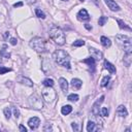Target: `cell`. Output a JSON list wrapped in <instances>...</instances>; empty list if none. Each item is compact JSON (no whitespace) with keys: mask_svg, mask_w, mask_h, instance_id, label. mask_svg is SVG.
Wrapping results in <instances>:
<instances>
[{"mask_svg":"<svg viewBox=\"0 0 132 132\" xmlns=\"http://www.w3.org/2000/svg\"><path fill=\"white\" fill-rule=\"evenodd\" d=\"M53 59H54L55 62L61 65V66H64V67L70 69V57L69 55L63 50H57L54 52L53 54Z\"/></svg>","mask_w":132,"mask_h":132,"instance_id":"obj_1","label":"cell"},{"mask_svg":"<svg viewBox=\"0 0 132 132\" xmlns=\"http://www.w3.org/2000/svg\"><path fill=\"white\" fill-rule=\"evenodd\" d=\"M50 37L58 46H63V45H65V42H66L65 34L59 27H53L50 30Z\"/></svg>","mask_w":132,"mask_h":132,"instance_id":"obj_2","label":"cell"},{"mask_svg":"<svg viewBox=\"0 0 132 132\" xmlns=\"http://www.w3.org/2000/svg\"><path fill=\"white\" fill-rule=\"evenodd\" d=\"M116 41L120 46L125 53H131L132 52V40L127 35H121L118 34L116 36Z\"/></svg>","mask_w":132,"mask_h":132,"instance_id":"obj_3","label":"cell"},{"mask_svg":"<svg viewBox=\"0 0 132 132\" xmlns=\"http://www.w3.org/2000/svg\"><path fill=\"white\" fill-rule=\"evenodd\" d=\"M46 40L41 37H34L31 39L30 41V47H32L34 51H36L38 53H43L47 51V47H46Z\"/></svg>","mask_w":132,"mask_h":132,"instance_id":"obj_4","label":"cell"},{"mask_svg":"<svg viewBox=\"0 0 132 132\" xmlns=\"http://www.w3.org/2000/svg\"><path fill=\"white\" fill-rule=\"evenodd\" d=\"M42 97L47 102H53L56 98V91L52 87H46L45 89L41 90Z\"/></svg>","mask_w":132,"mask_h":132,"instance_id":"obj_5","label":"cell"},{"mask_svg":"<svg viewBox=\"0 0 132 132\" xmlns=\"http://www.w3.org/2000/svg\"><path fill=\"white\" fill-rule=\"evenodd\" d=\"M29 104L34 109H41L43 107V101L37 95H33L29 98Z\"/></svg>","mask_w":132,"mask_h":132,"instance_id":"obj_6","label":"cell"},{"mask_svg":"<svg viewBox=\"0 0 132 132\" xmlns=\"http://www.w3.org/2000/svg\"><path fill=\"white\" fill-rule=\"evenodd\" d=\"M39 124H40V120H39L37 117L30 118L29 121H28V125H29V127H30V128H31L32 130L37 129L38 127H39Z\"/></svg>","mask_w":132,"mask_h":132,"instance_id":"obj_7","label":"cell"},{"mask_svg":"<svg viewBox=\"0 0 132 132\" xmlns=\"http://www.w3.org/2000/svg\"><path fill=\"white\" fill-rule=\"evenodd\" d=\"M104 2L106 3V5L108 6V8L113 11H119L121 9L120 6L118 5L116 3V1H113V0H104Z\"/></svg>","mask_w":132,"mask_h":132,"instance_id":"obj_8","label":"cell"},{"mask_svg":"<svg viewBox=\"0 0 132 132\" xmlns=\"http://www.w3.org/2000/svg\"><path fill=\"white\" fill-rule=\"evenodd\" d=\"M77 19L80 21H88V20H90V16H89L88 11L85 9V8H83V9H81L80 11H78Z\"/></svg>","mask_w":132,"mask_h":132,"instance_id":"obj_9","label":"cell"},{"mask_svg":"<svg viewBox=\"0 0 132 132\" xmlns=\"http://www.w3.org/2000/svg\"><path fill=\"white\" fill-rule=\"evenodd\" d=\"M90 53H91V57L94 58L95 60H101L102 59V53L100 51L94 49V47H90Z\"/></svg>","mask_w":132,"mask_h":132,"instance_id":"obj_10","label":"cell"},{"mask_svg":"<svg viewBox=\"0 0 132 132\" xmlns=\"http://www.w3.org/2000/svg\"><path fill=\"white\" fill-rule=\"evenodd\" d=\"M18 82L21 83V84H23V85L28 86V87H32L33 86V83H32L31 80H29V78L25 77V76H22V75H20L19 77H18Z\"/></svg>","mask_w":132,"mask_h":132,"instance_id":"obj_11","label":"cell"},{"mask_svg":"<svg viewBox=\"0 0 132 132\" xmlns=\"http://www.w3.org/2000/svg\"><path fill=\"white\" fill-rule=\"evenodd\" d=\"M59 85L61 87V89L64 93H67V90H68V83L66 81V78L64 77H60L59 78Z\"/></svg>","mask_w":132,"mask_h":132,"instance_id":"obj_12","label":"cell"},{"mask_svg":"<svg viewBox=\"0 0 132 132\" xmlns=\"http://www.w3.org/2000/svg\"><path fill=\"white\" fill-rule=\"evenodd\" d=\"M117 113H118V116L125 118V117H127V115H128V112H127V109L124 105H120L117 109Z\"/></svg>","mask_w":132,"mask_h":132,"instance_id":"obj_13","label":"cell"},{"mask_svg":"<svg viewBox=\"0 0 132 132\" xmlns=\"http://www.w3.org/2000/svg\"><path fill=\"white\" fill-rule=\"evenodd\" d=\"M82 85H83V82L81 80H78V78H73V80L71 81V87L73 88L74 90L81 89Z\"/></svg>","mask_w":132,"mask_h":132,"instance_id":"obj_14","label":"cell"},{"mask_svg":"<svg viewBox=\"0 0 132 132\" xmlns=\"http://www.w3.org/2000/svg\"><path fill=\"white\" fill-rule=\"evenodd\" d=\"M104 67H105V69L108 70L109 73H112V74L116 73V67L111 62H108V61H104Z\"/></svg>","mask_w":132,"mask_h":132,"instance_id":"obj_15","label":"cell"},{"mask_svg":"<svg viewBox=\"0 0 132 132\" xmlns=\"http://www.w3.org/2000/svg\"><path fill=\"white\" fill-rule=\"evenodd\" d=\"M100 41H101V45H102L103 47H109L111 45H112V41L105 36H101Z\"/></svg>","mask_w":132,"mask_h":132,"instance_id":"obj_16","label":"cell"},{"mask_svg":"<svg viewBox=\"0 0 132 132\" xmlns=\"http://www.w3.org/2000/svg\"><path fill=\"white\" fill-rule=\"evenodd\" d=\"M71 111H72L71 105H64V106L61 108V113H62V115H64V116L69 115V113H71Z\"/></svg>","mask_w":132,"mask_h":132,"instance_id":"obj_17","label":"cell"},{"mask_svg":"<svg viewBox=\"0 0 132 132\" xmlns=\"http://www.w3.org/2000/svg\"><path fill=\"white\" fill-rule=\"evenodd\" d=\"M124 63L127 67H129L131 64V53H126V55L124 57Z\"/></svg>","mask_w":132,"mask_h":132,"instance_id":"obj_18","label":"cell"},{"mask_svg":"<svg viewBox=\"0 0 132 132\" xmlns=\"http://www.w3.org/2000/svg\"><path fill=\"white\" fill-rule=\"evenodd\" d=\"M87 130L89 131V132L96 131V130H97V128H96V124H95L94 122L89 121V123H88V125H87Z\"/></svg>","mask_w":132,"mask_h":132,"instance_id":"obj_19","label":"cell"},{"mask_svg":"<svg viewBox=\"0 0 132 132\" xmlns=\"http://www.w3.org/2000/svg\"><path fill=\"white\" fill-rule=\"evenodd\" d=\"M117 22H118V24H119V26H120L121 29H125V30H128V31H131V28L129 27V26H127L122 20H117Z\"/></svg>","mask_w":132,"mask_h":132,"instance_id":"obj_20","label":"cell"},{"mask_svg":"<svg viewBox=\"0 0 132 132\" xmlns=\"http://www.w3.org/2000/svg\"><path fill=\"white\" fill-rule=\"evenodd\" d=\"M83 62L88 64L89 66H92V67H94V66H95V59L92 58V57H90V58H88V59L83 60Z\"/></svg>","mask_w":132,"mask_h":132,"instance_id":"obj_21","label":"cell"},{"mask_svg":"<svg viewBox=\"0 0 132 132\" xmlns=\"http://www.w3.org/2000/svg\"><path fill=\"white\" fill-rule=\"evenodd\" d=\"M43 86H46V87H53L55 85V83H54V81L52 80V78H47V80H45L43 81Z\"/></svg>","mask_w":132,"mask_h":132,"instance_id":"obj_22","label":"cell"},{"mask_svg":"<svg viewBox=\"0 0 132 132\" xmlns=\"http://www.w3.org/2000/svg\"><path fill=\"white\" fill-rule=\"evenodd\" d=\"M35 14H36V16H37L38 18H40V19H45V18H46L45 12L41 11L40 9H39V8H36V9H35Z\"/></svg>","mask_w":132,"mask_h":132,"instance_id":"obj_23","label":"cell"},{"mask_svg":"<svg viewBox=\"0 0 132 132\" xmlns=\"http://www.w3.org/2000/svg\"><path fill=\"white\" fill-rule=\"evenodd\" d=\"M109 80H111V77L109 76H104L103 77V80H102V82H101V87H105V86H107V84H108V82H109Z\"/></svg>","mask_w":132,"mask_h":132,"instance_id":"obj_24","label":"cell"},{"mask_svg":"<svg viewBox=\"0 0 132 132\" xmlns=\"http://www.w3.org/2000/svg\"><path fill=\"white\" fill-rule=\"evenodd\" d=\"M106 22H107V18H106V17H100V19H99V21H98V24H99L100 26H104Z\"/></svg>","mask_w":132,"mask_h":132,"instance_id":"obj_25","label":"cell"},{"mask_svg":"<svg viewBox=\"0 0 132 132\" xmlns=\"http://www.w3.org/2000/svg\"><path fill=\"white\" fill-rule=\"evenodd\" d=\"M78 95H76V94H70L69 96H68V100H70V101H77L78 100Z\"/></svg>","mask_w":132,"mask_h":132,"instance_id":"obj_26","label":"cell"},{"mask_svg":"<svg viewBox=\"0 0 132 132\" xmlns=\"http://www.w3.org/2000/svg\"><path fill=\"white\" fill-rule=\"evenodd\" d=\"M84 45H85V41L84 40H81V39H78V40H75L73 42V47H83Z\"/></svg>","mask_w":132,"mask_h":132,"instance_id":"obj_27","label":"cell"},{"mask_svg":"<svg viewBox=\"0 0 132 132\" xmlns=\"http://www.w3.org/2000/svg\"><path fill=\"white\" fill-rule=\"evenodd\" d=\"M4 116H5L6 119H9L10 116H11V113H10V109L6 107V108H4Z\"/></svg>","mask_w":132,"mask_h":132,"instance_id":"obj_28","label":"cell"},{"mask_svg":"<svg viewBox=\"0 0 132 132\" xmlns=\"http://www.w3.org/2000/svg\"><path fill=\"white\" fill-rule=\"evenodd\" d=\"M8 71H11L10 68H7V67H0V74H4L5 72Z\"/></svg>","mask_w":132,"mask_h":132,"instance_id":"obj_29","label":"cell"},{"mask_svg":"<svg viewBox=\"0 0 132 132\" xmlns=\"http://www.w3.org/2000/svg\"><path fill=\"white\" fill-rule=\"evenodd\" d=\"M101 113H102L103 117H107L108 116V109L106 107H102V109H101Z\"/></svg>","mask_w":132,"mask_h":132,"instance_id":"obj_30","label":"cell"},{"mask_svg":"<svg viewBox=\"0 0 132 132\" xmlns=\"http://www.w3.org/2000/svg\"><path fill=\"white\" fill-rule=\"evenodd\" d=\"M71 127H72V129H73L74 131H78V130H80V128L77 127V124H76V123H72V124H71Z\"/></svg>","mask_w":132,"mask_h":132,"instance_id":"obj_31","label":"cell"},{"mask_svg":"<svg viewBox=\"0 0 132 132\" xmlns=\"http://www.w3.org/2000/svg\"><path fill=\"white\" fill-rule=\"evenodd\" d=\"M14 113H15V117H16V118H19V117H20V112H19V109L14 108Z\"/></svg>","mask_w":132,"mask_h":132,"instance_id":"obj_32","label":"cell"},{"mask_svg":"<svg viewBox=\"0 0 132 132\" xmlns=\"http://www.w3.org/2000/svg\"><path fill=\"white\" fill-rule=\"evenodd\" d=\"M47 130H52V126L50 125V124H47L46 125V127H45V128H43V131H47Z\"/></svg>","mask_w":132,"mask_h":132,"instance_id":"obj_33","label":"cell"},{"mask_svg":"<svg viewBox=\"0 0 132 132\" xmlns=\"http://www.w3.org/2000/svg\"><path fill=\"white\" fill-rule=\"evenodd\" d=\"M19 129H20L21 131H23V132H27V128H26L25 126H23V125H20V126H19Z\"/></svg>","mask_w":132,"mask_h":132,"instance_id":"obj_34","label":"cell"},{"mask_svg":"<svg viewBox=\"0 0 132 132\" xmlns=\"http://www.w3.org/2000/svg\"><path fill=\"white\" fill-rule=\"evenodd\" d=\"M20 6H23V2L20 1V2H17L14 4V7H20Z\"/></svg>","mask_w":132,"mask_h":132,"instance_id":"obj_35","label":"cell"},{"mask_svg":"<svg viewBox=\"0 0 132 132\" xmlns=\"http://www.w3.org/2000/svg\"><path fill=\"white\" fill-rule=\"evenodd\" d=\"M17 42H18V41H17V39H16V38H10V43H11L12 46H16V45H17Z\"/></svg>","mask_w":132,"mask_h":132,"instance_id":"obj_36","label":"cell"},{"mask_svg":"<svg viewBox=\"0 0 132 132\" xmlns=\"http://www.w3.org/2000/svg\"><path fill=\"white\" fill-rule=\"evenodd\" d=\"M85 27H86V29H88V30H91V29H92V26H90L89 24H86Z\"/></svg>","mask_w":132,"mask_h":132,"instance_id":"obj_37","label":"cell"},{"mask_svg":"<svg viewBox=\"0 0 132 132\" xmlns=\"http://www.w3.org/2000/svg\"><path fill=\"white\" fill-rule=\"evenodd\" d=\"M27 2H28L29 4H32V3H35V2H36V0H27Z\"/></svg>","mask_w":132,"mask_h":132,"instance_id":"obj_38","label":"cell"},{"mask_svg":"<svg viewBox=\"0 0 132 132\" xmlns=\"http://www.w3.org/2000/svg\"><path fill=\"white\" fill-rule=\"evenodd\" d=\"M92 1H93L95 4H96V5H98V4H99V2H98V0H92Z\"/></svg>","mask_w":132,"mask_h":132,"instance_id":"obj_39","label":"cell"},{"mask_svg":"<svg viewBox=\"0 0 132 132\" xmlns=\"http://www.w3.org/2000/svg\"><path fill=\"white\" fill-rule=\"evenodd\" d=\"M63 1H67V0H63Z\"/></svg>","mask_w":132,"mask_h":132,"instance_id":"obj_40","label":"cell"},{"mask_svg":"<svg viewBox=\"0 0 132 132\" xmlns=\"http://www.w3.org/2000/svg\"><path fill=\"white\" fill-rule=\"evenodd\" d=\"M81 1H84V0H81Z\"/></svg>","mask_w":132,"mask_h":132,"instance_id":"obj_41","label":"cell"}]
</instances>
